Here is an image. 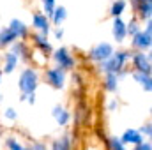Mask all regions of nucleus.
<instances>
[{"instance_id": "nucleus-3", "label": "nucleus", "mask_w": 152, "mask_h": 150, "mask_svg": "<svg viewBox=\"0 0 152 150\" xmlns=\"http://www.w3.org/2000/svg\"><path fill=\"white\" fill-rule=\"evenodd\" d=\"M152 28H151V20H147V28L145 30H138L134 36H133V46L138 48V50H149L151 48V41H152V36H151Z\"/></svg>"}, {"instance_id": "nucleus-12", "label": "nucleus", "mask_w": 152, "mask_h": 150, "mask_svg": "<svg viewBox=\"0 0 152 150\" xmlns=\"http://www.w3.org/2000/svg\"><path fill=\"white\" fill-rule=\"evenodd\" d=\"M53 118L57 120L58 125H66L69 122V111L66 108H62V106H55L53 108Z\"/></svg>"}, {"instance_id": "nucleus-6", "label": "nucleus", "mask_w": 152, "mask_h": 150, "mask_svg": "<svg viewBox=\"0 0 152 150\" xmlns=\"http://www.w3.org/2000/svg\"><path fill=\"white\" fill-rule=\"evenodd\" d=\"M53 58H55V62L58 64V67H62L64 71H67V69H73V67H75V58H73V55H71L66 48L57 50V51H55V55H53Z\"/></svg>"}, {"instance_id": "nucleus-18", "label": "nucleus", "mask_w": 152, "mask_h": 150, "mask_svg": "<svg viewBox=\"0 0 152 150\" xmlns=\"http://www.w3.org/2000/svg\"><path fill=\"white\" fill-rule=\"evenodd\" d=\"M104 87H106V90H110V92H115V90L118 88V78H117L115 73H106Z\"/></svg>"}, {"instance_id": "nucleus-1", "label": "nucleus", "mask_w": 152, "mask_h": 150, "mask_svg": "<svg viewBox=\"0 0 152 150\" xmlns=\"http://www.w3.org/2000/svg\"><path fill=\"white\" fill-rule=\"evenodd\" d=\"M127 58H129L127 51H117V53L113 51L104 62H101L103 64V71L104 73H115V74H118L124 69V64H126Z\"/></svg>"}, {"instance_id": "nucleus-13", "label": "nucleus", "mask_w": 152, "mask_h": 150, "mask_svg": "<svg viewBox=\"0 0 152 150\" xmlns=\"http://www.w3.org/2000/svg\"><path fill=\"white\" fill-rule=\"evenodd\" d=\"M133 78L142 85V88L145 90V92H151L152 90V79H151V74H147V73H134L133 74Z\"/></svg>"}, {"instance_id": "nucleus-20", "label": "nucleus", "mask_w": 152, "mask_h": 150, "mask_svg": "<svg viewBox=\"0 0 152 150\" xmlns=\"http://www.w3.org/2000/svg\"><path fill=\"white\" fill-rule=\"evenodd\" d=\"M124 9H126V2H124V0H117V2H113L110 12H112L113 18H117V16H120V14L124 12Z\"/></svg>"}, {"instance_id": "nucleus-19", "label": "nucleus", "mask_w": 152, "mask_h": 150, "mask_svg": "<svg viewBox=\"0 0 152 150\" xmlns=\"http://www.w3.org/2000/svg\"><path fill=\"white\" fill-rule=\"evenodd\" d=\"M36 44H37L39 48L44 51V53H50L51 51V46H50V42H48V39H46V36L44 34H41V36H36Z\"/></svg>"}, {"instance_id": "nucleus-29", "label": "nucleus", "mask_w": 152, "mask_h": 150, "mask_svg": "<svg viewBox=\"0 0 152 150\" xmlns=\"http://www.w3.org/2000/svg\"><path fill=\"white\" fill-rule=\"evenodd\" d=\"M138 131H140V133H142V134H147V136H151V124H145V125H143V127H142V129H138Z\"/></svg>"}, {"instance_id": "nucleus-33", "label": "nucleus", "mask_w": 152, "mask_h": 150, "mask_svg": "<svg viewBox=\"0 0 152 150\" xmlns=\"http://www.w3.org/2000/svg\"><path fill=\"white\" fill-rule=\"evenodd\" d=\"M0 78H2V71H0Z\"/></svg>"}, {"instance_id": "nucleus-28", "label": "nucleus", "mask_w": 152, "mask_h": 150, "mask_svg": "<svg viewBox=\"0 0 152 150\" xmlns=\"http://www.w3.org/2000/svg\"><path fill=\"white\" fill-rule=\"evenodd\" d=\"M4 115H5V118H9V120H14V118L18 117V115H16V111H14L12 108H7V110H5V113H4Z\"/></svg>"}, {"instance_id": "nucleus-15", "label": "nucleus", "mask_w": 152, "mask_h": 150, "mask_svg": "<svg viewBox=\"0 0 152 150\" xmlns=\"http://www.w3.org/2000/svg\"><path fill=\"white\" fill-rule=\"evenodd\" d=\"M67 18V11H66V7H55L53 9V12H51V20H53V23L57 25V27H60L62 23H64V20Z\"/></svg>"}, {"instance_id": "nucleus-22", "label": "nucleus", "mask_w": 152, "mask_h": 150, "mask_svg": "<svg viewBox=\"0 0 152 150\" xmlns=\"http://www.w3.org/2000/svg\"><path fill=\"white\" fill-rule=\"evenodd\" d=\"M110 149H112V150H127V149H126V145L122 143V140H120V138H117V136L110 138Z\"/></svg>"}, {"instance_id": "nucleus-17", "label": "nucleus", "mask_w": 152, "mask_h": 150, "mask_svg": "<svg viewBox=\"0 0 152 150\" xmlns=\"http://www.w3.org/2000/svg\"><path fill=\"white\" fill-rule=\"evenodd\" d=\"M12 41H16V36L9 30V27L0 30V46H9L12 44Z\"/></svg>"}, {"instance_id": "nucleus-11", "label": "nucleus", "mask_w": 152, "mask_h": 150, "mask_svg": "<svg viewBox=\"0 0 152 150\" xmlns=\"http://www.w3.org/2000/svg\"><path fill=\"white\" fill-rule=\"evenodd\" d=\"M9 30L16 36V37H25L27 36V27L21 20H12L9 23Z\"/></svg>"}, {"instance_id": "nucleus-14", "label": "nucleus", "mask_w": 152, "mask_h": 150, "mask_svg": "<svg viewBox=\"0 0 152 150\" xmlns=\"http://www.w3.org/2000/svg\"><path fill=\"white\" fill-rule=\"evenodd\" d=\"M16 66H18V55L16 53H7L5 55V64H4V73L5 74H11L14 69H16Z\"/></svg>"}, {"instance_id": "nucleus-25", "label": "nucleus", "mask_w": 152, "mask_h": 150, "mask_svg": "<svg viewBox=\"0 0 152 150\" xmlns=\"http://www.w3.org/2000/svg\"><path fill=\"white\" fill-rule=\"evenodd\" d=\"M5 145H7V149L9 150H23V147H21L16 140H12V138H9V140L5 141Z\"/></svg>"}, {"instance_id": "nucleus-26", "label": "nucleus", "mask_w": 152, "mask_h": 150, "mask_svg": "<svg viewBox=\"0 0 152 150\" xmlns=\"http://www.w3.org/2000/svg\"><path fill=\"white\" fill-rule=\"evenodd\" d=\"M133 147H134L133 150H152V145L149 141H140L138 145H133Z\"/></svg>"}, {"instance_id": "nucleus-34", "label": "nucleus", "mask_w": 152, "mask_h": 150, "mask_svg": "<svg viewBox=\"0 0 152 150\" xmlns=\"http://www.w3.org/2000/svg\"><path fill=\"white\" fill-rule=\"evenodd\" d=\"M23 150H30V149H23Z\"/></svg>"}, {"instance_id": "nucleus-2", "label": "nucleus", "mask_w": 152, "mask_h": 150, "mask_svg": "<svg viewBox=\"0 0 152 150\" xmlns=\"http://www.w3.org/2000/svg\"><path fill=\"white\" fill-rule=\"evenodd\" d=\"M37 85H39V76H37V73H36L34 69H25V71L20 74L18 87H20V90H21L23 95L36 92Z\"/></svg>"}, {"instance_id": "nucleus-10", "label": "nucleus", "mask_w": 152, "mask_h": 150, "mask_svg": "<svg viewBox=\"0 0 152 150\" xmlns=\"http://www.w3.org/2000/svg\"><path fill=\"white\" fill-rule=\"evenodd\" d=\"M112 34H113V37L117 42H122L126 36H127V32H126V23L120 20V16H117L113 20V27H112Z\"/></svg>"}, {"instance_id": "nucleus-23", "label": "nucleus", "mask_w": 152, "mask_h": 150, "mask_svg": "<svg viewBox=\"0 0 152 150\" xmlns=\"http://www.w3.org/2000/svg\"><path fill=\"white\" fill-rule=\"evenodd\" d=\"M42 7H44L46 16H51V12L55 9V0H42Z\"/></svg>"}, {"instance_id": "nucleus-9", "label": "nucleus", "mask_w": 152, "mask_h": 150, "mask_svg": "<svg viewBox=\"0 0 152 150\" xmlns=\"http://www.w3.org/2000/svg\"><path fill=\"white\" fill-rule=\"evenodd\" d=\"M124 145H138L140 141H143V134L138 129H127L122 136H120Z\"/></svg>"}, {"instance_id": "nucleus-32", "label": "nucleus", "mask_w": 152, "mask_h": 150, "mask_svg": "<svg viewBox=\"0 0 152 150\" xmlns=\"http://www.w3.org/2000/svg\"><path fill=\"white\" fill-rule=\"evenodd\" d=\"M115 108H117V101H112L110 103V110H115Z\"/></svg>"}, {"instance_id": "nucleus-4", "label": "nucleus", "mask_w": 152, "mask_h": 150, "mask_svg": "<svg viewBox=\"0 0 152 150\" xmlns=\"http://www.w3.org/2000/svg\"><path fill=\"white\" fill-rule=\"evenodd\" d=\"M44 78H46V81H48L53 88H64V85H66V71H64L62 67L46 69Z\"/></svg>"}, {"instance_id": "nucleus-27", "label": "nucleus", "mask_w": 152, "mask_h": 150, "mask_svg": "<svg viewBox=\"0 0 152 150\" xmlns=\"http://www.w3.org/2000/svg\"><path fill=\"white\" fill-rule=\"evenodd\" d=\"M12 53L23 55V53H25V44H23V42H18V44H14V48H12Z\"/></svg>"}, {"instance_id": "nucleus-24", "label": "nucleus", "mask_w": 152, "mask_h": 150, "mask_svg": "<svg viewBox=\"0 0 152 150\" xmlns=\"http://www.w3.org/2000/svg\"><path fill=\"white\" fill-rule=\"evenodd\" d=\"M138 30H140V28H138V23H136V21H129V25H126V32H127L129 36H134Z\"/></svg>"}, {"instance_id": "nucleus-7", "label": "nucleus", "mask_w": 152, "mask_h": 150, "mask_svg": "<svg viewBox=\"0 0 152 150\" xmlns=\"http://www.w3.org/2000/svg\"><path fill=\"white\" fill-rule=\"evenodd\" d=\"M133 66L138 73L151 74V57L145 53H134L133 55Z\"/></svg>"}, {"instance_id": "nucleus-8", "label": "nucleus", "mask_w": 152, "mask_h": 150, "mask_svg": "<svg viewBox=\"0 0 152 150\" xmlns=\"http://www.w3.org/2000/svg\"><path fill=\"white\" fill-rule=\"evenodd\" d=\"M32 27H34V28H37L41 34L48 36V32H50V20L46 18V14L36 12V14L32 16Z\"/></svg>"}, {"instance_id": "nucleus-31", "label": "nucleus", "mask_w": 152, "mask_h": 150, "mask_svg": "<svg viewBox=\"0 0 152 150\" xmlns=\"http://www.w3.org/2000/svg\"><path fill=\"white\" fill-rule=\"evenodd\" d=\"M62 36H64V32H62V30H57V32H55V37H57V39H60Z\"/></svg>"}, {"instance_id": "nucleus-21", "label": "nucleus", "mask_w": 152, "mask_h": 150, "mask_svg": "<svg viewBox=\"0 0 152 150\" xmlns=\"http://www.w3.org/2000/svg\"><path fill=\"white\" fill-rule=\"evenodd\" d=\"M51 150H71V143L67 138H60V140H55Z\"/></svg>"}, {"instance_id": "nucleus-16", "label": "nucleus", "mask_w": 152, "mask_h": 150, "mask_svg": "<svg viewBox=\"0 0 152 150\" xmlns=\"http://www.w3.org/2000/svg\"><path fill=\"white\" fill-rule=\"evenodd\" d=\"M138 12H140L142 20H151V12H152L151 0H140L138 2Z\"/></svg>"}, {"instance_id": "nucleus-30", "label": "nucleus", "mask_w": 152, "mask_h": 150, "mask_svg": "<svg viewBox=\"0 0 152 150\" xmlns=\"http://www.w3.org/2000/svg\"><path fill=\"white\" fill-rule=\"evenodd\" d=\"M32 150H48V149H46V145H44V143H36Z\"/></svg>"}, {"instance_id": "nucleus-5", "label": "nucleus", "mask_w": 152, "mask_h": 150, "mask_svg": "<svg viewBox=\"0 0 152 150\" xmlns=\"http://www.w3.org/2000/svg\"><path fill=\"white\" fill-rule=\"evenodd\" d=\"M113 53V46L110 44V42H99L97 46H94L92 50H90V60H94V62H104L110 55Z\"/></svg>"}]
</instances>
